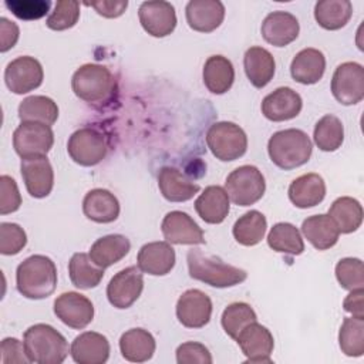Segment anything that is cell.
<instances>
[{
  "mask_svg": "<svg viewBox=\"0 0 364 364\" xmlns=\"http://www.w3.org/2000/svg\"><path fill=\"white\" fill-rule=\"evenodd\" d=\"M68 274L71 283L77 289L88 290L97 287L104 277V269L97 266L90 255L87 253H74L68 262Z\"/></svg>",
  "mask_w": 364,
  "mask_h": 364,
  "instance_id": "cell-37",
  "label": "cell"
},
{
  "mask_svg": "<svg viewBox=\"0 0 364 364\" xmlns=\"http://www.w3.org/2000/svg\"><path fill=\"white\" fill-rule=\"evenodd\" d=\"M74 94L88 102L100 104L111 98L115 90V78L112 73L101 64H84L71 78Z\"/></svg>",
  "mask_w": 364,
  "mask_h": 364,
  "instance_id": "cell-5",
  "label": "cell"
},
{
  "mask_svg": "<svg viewBox=\"0 0 364 364\" xmlns=\"http://www.w3.org/2000/svg\"><path fill=\"white\" fill-rule=\"evenodd\" d=\"M0 361L3 364H9V363H30L27 354H26V348H24V343H21L20 340L14 338V337H7L1 341L0 346Z\"/></svg>",
  "mask_w": 364,
  "mask_h": 364,
  "instance_id": "cell-49",
  "label": "cell"
},
{
  "mask_svg": "<svg viewBox=\"0 0 364 364\" xmlns=\"http://www.w3.org/2000/svg\"><path fill=\"white\" fill-rule=\"evenodd\" d=\"M67 152L75 164L81 166H94L107 156V138L94 127H82L68 138Z\"/></svg>",
  "mask_w": 364,
  "mask_h": 364,
  "instance_id": "cell-8",
  "label": "cell"
},
{
  "mask_svg": "<svg viewBox=\"0 0 364 364\" xmlns=\"http://www.w3.org/2000/svg\"><path fill=\"white\" fill-rule=\"evenodd\" d=\"M54 144L51 127L40 122H21L13 132V146L18 156H47Z\"/></svg>",
  "mask_w": 364,
  "mask_h": 364,
  "instance_id": "cell-9",
  "label": "cell"
},
{
  "mask_svg": "<svg viewBox=\"0 0 364 364\" xmlns=\"http://www.w3.org/2000/svg\"><path fill=\"white\" fill-rule=\"evenodd\" d=\"M21 122H40L51 127L58 118V107L50 97L30 95L18 105Z\"/></svg>",
  "mask_w": 364,
  "mask_h": 364,
  "instance_id": "cell-36",
  "label": "cell"
},
{
  "mask_svg": "<svg viewBox=\"0 0 364 364\" xmlns=\"http://www.w3.org/2000/svg\"><path fill=\"white\" fill-rule=\"evenodd\" d=\"M44 71L40 61L30 55H21L10 61L4 70V82L14 94H26L38 88Z\"/></svg>",
  "mask_w": 364,
  "mask_h": 364,
  "instance_id": "cell-12",
  "label": "cell"
},
{
  "mask_svg": "<svg viewBox=\"0 0 364 364\" xmlns=\"http://www.w3.org/2000/svg\"><path fill=\"white\" fill-rule=\"evenodd\" d=\"M23 343L30 363L60 364L68 355L65 337L53 326L38 323L24 331Z\"/></svg>",
  "mask_w": 364,
  "mask_h": 364,
  "instance_id": "cell-3",
  "label": "cell"
},
{
  "mask_svg": "<svg viewBox=\"0 0 364 364\" xmlns=\"http://www.w3.org/2000/svg\"><path fill=\"white\" fill-rule=\"evenodd\" d=\"M353 4L350 0H323L314 6V18L326 30H340L351 18Z\"/></svg>",
  "mask_w": 364,
  "mask_h": 364,
  "instance_id": "cell-35",
  "label": "cell"
},
{
  "mask_svg": "<svg viewBox=\"0 0 364 364\" xmlns=\"http://www.w3.org/2000/svg\"><path fill=\"white\" fill-rule=\"evenodd\" d=\"M54 314L65 326L81 330L94 318V306L88 297L77 291H65L54 300Z\"/></svg>",
  "mask_w": 364,
  "mask_h": 364,
  "instance_id": "cell-13",
  "label": "cell"
},
{
  "mask_svg": "<svg viewBox=\"0 0 364 364\" xmlns=\"http://www.w3.org/2000/svg\"><path fill=\"white\" fill-rule=\"evenodd\" d=\"M267 245L274 252L291 256H299L304 252V242L299 229L289 222H279L270 229Z\"/></svg>",
  "mask_w": 364,
  "mask_h": 364,
  "instance_id": "cell-38",
  "label": "cell"
},
{
  "mask_svg": "<svg viewBox=\"0 0 364 364\" xmlns=\"http://www.w3.org/2000/svg\"><path fill=\"white\" fill-rule=\"evenodd\" d=\"M242 353L250 363H272L274 338L269 328L257 321L246 326L236 337Z\"/></svg>",
  "mask_w": 364,
  "mask_h": 364,
  "instance_id": "cell-16",
  "label": "cell"
},
{
  "mask_svg": "<svg viewBox=\"0 0 364 364\" xmlns=\"http://www.w3.org/2000/svg\"><path fill=\"white\" fill-rule=\"evenodd\" d=\"M235 81V68L229 58L210 55L203 65V84L213 94L228 92Z\"/></svg>",
  "mask_w": 364,
  "mask_h": 364,
  "instance_id": "cell-33",
  "label": "cell"
},
{
  "mask_svg": "<svg viewBox=\"0 0 364 364\" xmlns=\"http://www.w3.org/2000/svg\"><path fill=\"white\" fill-rule=\"evenodd\" d=\"M176 262V255L168 242H149L144 245L136 256V266L148 274L165 276Z\"/></svg>",
  "mask_w": 364,
  "mask_h": 364,
  "instance_id": "cell-21",
  "label": "cell"
},
{
  "mask_svg": "<svg viewBox=\"0 0 364 364\" xmlns=\"http://www.w3.org/2000/svg\"><path fill=\"white\" fill-rule=\"evenodd\" d=\"M156 344L154 336L141 327L127 330L119 338V350L125 360L144 363L152 358Z\"/></svg>",
  "mask_w": 364,
  "mask_h": 364,
  "instance_id": "cell-31",
  "label": "cell"
},
{
  "mask_svg": "<svg viewBox=\"0 0 364 364\" xmlns=\"http://www.w3.org/2000/svg\"><path fill=\"white\" fill-rule=\"evenodd\" d=\"M266 228L264 215L259 210H249L235 222L232 233L239 245L255 246L264 237Z\"/></svg>",
  "mask_w": 364,
  "mask_h": 364,
  "instance_id": "cell-39",
  "label": "cell"
},
{
  "mask_svg": "<svg viewBox=\"0 0 364 364\" xmlns=\"http://www.w3.org/2000/svg\"><path fill=\"white\" fill-rule=\"evenodd\" d=\"M336 277L346 290H357L364 287L363 262L357 257H344L336 264Z\"/></svg>",
  "mask_w": 364,
  "mask_h": 364,
  "instance_id": "cell-44",
  "label": "cell"
},
{
  "mask_svg": "<svg viewBox=\"0 0 364 364\" xmlns=\"http://www.w3.org/2000/svg\"><path fill=\"white\" fill-rule=\"evenodd\" d=\"M326 71V57L317 48H303L290 64V74L294 81L310 85L321 80Z\"/></svg>",
  "mask_w": 364,
  "mask_h": 364,
  "instance_id": "cell-28",
  "label": "cell"
},
{
  "mask_svg": "<svg viewBox=\"0 0 364 364\" xmlns=\"http://www.w3.org/2000/svg\"><path fill=\"white\" fill-rule=\"evenodd\" d=\"M4 6L21 20H38L44 17L51 7L50 0H6Z\"/></svg>",
  "mask_w": 364,
  "mask_h": 364,
  "instance_id": "cell-46",
  "label": "cell"
},
{
  "mask_svg": "<svg viewBox=\"0 0 364 364\" xmlns=\"http://www.w3.org/2000/svg\"><path fill=\"white\" fill-rule=\"evenodd\" d=\"M301 232L317 250H327L333 247L340 236L333 219L324 213L306 218L301 223Z\"/></svg>",
  "mask_w": 364,
  "mask_h": 364,
  "instance_id": "cell-32",
  "label": "cell"
},
{
  "mask_svg": "<svg viewBox=\"0 0 364 364\" xmlns=\"http://www.w3.org/2000/svg\"><path fill=\"white\" fill-rule=\"evenodd\" d=\"M313 139H314V144L318 146V149L324 152L337 151L344 141L343 122L336 115H331V114L321 117L314 127Z\"/></svg>",
  "mask_w": 364,
  "mask_h": 364,
  "instance_id": "cell-40",
  "label": "cell"
},
{
  "mask_svg": "<svg viewBox=\"0 0 364 364\" xmlns=\"http://www.w3.org/2000/svg\"><path fill=\"white\" fill-rule=\"evenodd\" d=\"M253 321H257V316L252 309V306L243 301H236L229 304L223 310L222 318H220L225 333L233 340H236L239 333Z\"/></svg>",
  "mask_w": 364,
  "mask_h": 364,
  "instance_id": "cell-42",
  "label": "cell"
},
{
  "mask_svg": "<svg viewBox=\"0 0 364 364\" xmlns=\"http://www.w3.org/2000/svg\"><path fill=\"white\" fill-rule=\"evenodd\" d=\"M331 94L343 105L358 104L364 98V68L360 63L340 64L331 78Z\"/></svg>",
  "mask_w": 364,
  "mask_h": 364,
  "instance_id": "cell-10",
  "label": "cell"
},
{
  "mask_svg": "<svg viewBox=\"0 0 364 364\" xmlns=\"http://www.w3.org/2000/svg\"><path fill=\"white\" fill-rule=\"evenodd\" d=\"M21 205V195L16 181L9 175L0 176V213L7 215L16 212Z\"/></svg>",
  "mask_w": 364,
  "mask_h": 364,
  "instance_id": "cell-48",
  "label": "cell"
},
{
  "mask_svg": "<svg viewBox=\"0 0 364 364\" xmlns=\"http://www.w3.org/2000/svg\"><path fill=\"white\" fill-rule=\"evenodd\" d=\"M82 212L95 223H111L119 216V202L109 191L95 188L84 196Z\"/></svg>",
  "mask_w": 364,
  "mask_h": 364,
  "instance_id": "cell-27",
  "label": "cell"
},
{
  "mask_svg": "<svg viewBox=\"0 0 364 364\" xmlns=\"http://www.w3.org/2000/svg\"><path fill=\"white\" fill-rule=\"evenodd\" d=\"M27 245V235L24 229L11 222L0 223V253L6 256L17 255Z\"/></svg>",
  "mask_w": 364,
  "mask_h": 364,
  "instance_id": "cell-45",
  "label": "cell"
},
{
  "mask_svg": "<svg viewBox=\"0 0 364 364\" xmlns=\"http://www.w3.org/2000/svg\"><path fill=\"white\" fill-rule=\"evenodd\" d=\"M109 341L105 336L84 331L71 343L70 354L78 364H104L109 357Z\"/></svg>",
  "mask_w": 364,
  "mask_h": 364,
  "instance_id": "cell-22",
  "label": "cell"
},
{
  "mask_svg": "<svg viewBox=\"0 0 364 364\" xmlns=\"http://www.w3.org/2000/svg\"><path fill=\"white\" fill-rule=\"evenodd\" d=\"M328 216L333 219L340 233H353L363 223V206L351 196H341L331 203Z\"/></svg>",
  "mask_w": 364,
  "mask_h": 364,
  "instance_id": "cell-34",
  "label": "cell"
},
{
  "mask_svg": "<svg viewBox=\"0 0 364 364\" xmlns=\"http://www.w3.org/2000/svg\"><path fill=\"white\" fill-rule=\"evenodd\" d=\"M186 260L189 276L212 287H232L240 284L247 277L246 270L225 263L220 257L206 255L200 249H191Z\"/></svg>",
  "mask_w": 364,
  "mask_h": 364,
  "instance_id": "cell-2",
  "label": "cell"
},
{
  "mask_svg": "<svg viewBox=\"0 0 364 364\" xmlns=\"http://www.w3.org/2000/svg\"><path fill=\"white\" fill-rule=\"evenodd\" d=\"M363 296H364V290L363 289H357V290H351L350 294L344 299L343 301V307L346 311L351 313L353 317H358V318H364V309H363Z\"/></svg>",
  "mask_w": 364,
  "mask_h": 364,
  "instance_id": "cell-52",
  "label": "cell"
},
{
  "mask_svg": "<svg viewBox=\"0 0 364 364\" xmlns=\"http://www.w3.org/2000/svg\"><path fill=\"white\" fill-rule=\"evenodd\" d=\"M338 344L348 357H361L364 354V318L346 317L340 331Z\"/></svg>",
  "mask_w": 364,
  "mask_h": 364,
  "instance_id": "cell-41",
  "label": "cell"
},
{
  "mask_svg": "<svg viewBox=\"0 0 364 364\" xmlns=\"http://www.w3.org/2000/svg\"><path fill=\"white\" fill-rule=\"evenodd\" d=\"M18 27L6 17H0V51L6 53L13 48L18 40Z\"/></svg>",
  "mask_w": 364,
  "mask_h": 364,
  "instance_id": "cell-51",
  "label": "cell"
},
{
  "mask_svg": "<svg viewBox=\"0 0 364 364\" xmlns=\"http://www.w3.org/2000/svg\"><path fill=\"white\" fill-rule=\"evenodd\" d=\"M243 67L246 77L256 88L266 87L276 71V63L270 51L263 47H250L243 57Z\"/></svg>",
  "mask_w": 364,
  "mask_h": 364,
  "instance_id": "cell-29",
  "label": "cell"
},
{
  "mask_svg": "<svg viewBox=\"0 0 364 364\" xmlns=\"http://www.w3.org/2000/svg\"><path fill=\"white\" fill-rule=\"evenodd\" d=\"M138 17L142 28L152 37H166L176 27L175 7L169 1L154 0L141 3Z\"/></svg>",
  "mask_w": 364,
  "mask_h": 364,
  "instance_id": "cell-14",
  "label": "cell"
},
{
  "mask_svg": "<svg viewBox=\"0 0 364 364\" xmlns=\"http://www.w3.org/2000/svg\"><path fill=\"white\" fill-rule=\"evenodd\" d=\"M230 209V199L219 185H210L195 200V210L202 220L210 225L222 223Z\"/></svg>",
  "mask_w": 364,
  "mask_h": 364,
  "instance_id": "cell-25",
  "label": "cell"
},
{
  "mask_svg": "<svg viewBox=\"0 0 364 364\" xmlns=\"http://www.w3.org/2000/svg\"><path fill=\"white\" fill-rule=\"evenodd\" d=\"M326 196V183L318 173H304L296 178L289 186L290 202L300 208H313L323 202Z\"/></svg>",
  "mask_w": 364,
  "mask_h": 364,
  "instance_id": "cell-26",
  "label": "cell"
},
{
  "mask_svg": "<svg viewBox=\"0 0 364 364\" xmlns=\"http://www.w3.org/2000/svg\"><path fill=\"white\" fill-rule=\"evenodd\" d=\"M20 171L26 189L33 198L41 199L50 195L54 186V171L47 156L23 158Z\"/></svg>",
  "mask_w": 364,
  "mask_h": 364,
  "instance_id": "cell-18",
  "label": "cell"
},
{
  "mask_svg": "<svg viewBox=\"0 0 364 364\" xmlns=\"http://www.w3.org/2000/svg\"><path fill=\"white\" fill-rule=\"evenodd\" d=\"M165 240L171 245H203L205 236L199 225L185 212L172 210L161 223Z\"/></svg>",
  "mask_w": 364,
  "mask_h": 364,
  "instance_id": "cell-17",
  "label": "cell"
},
{
  "mask_svg": "<svg viewBox=\"0 0 364 364\" xmlns=\"http://www.w3.org/2000/svg\"><path fill=\"white\" fill-rule=\"evenodd\" d=\"M212 316V300L199 289L183 291L176 301V317L188 328L206 326Z\"/></svg>",
  "mask_w": 364,
  "mask_h": 364,
  "instance_id": "cell-15",
  "label": "cell"
},
{
  "mask_svg": "<svg viewBox=\"0 0 364 364\" xmlns=\"http://www.w3.org/2000/svg\"><path fill=\"white\" fill-rule=\"evenodd\" d=\"M189 27L199 33H212L225 18V6L219 0H191L185 9Z\"/></svg>",
  "mask_w": 364,
  "mask_h": 364,
  "instance_id": "cell-23",
  "label": "cell"
},
{
  "mask_svg": "<svg viewBox=\"0 0 364 364\" xmlns=\"http://www.w3.org/2000/svg\"><path fill=\"white\" fill-rule=\"evenodd\" d=\"M260 31L266 43L274 47H284L297 38L300 24L291 13L276 10L264 17Z\"/></svg>",
  "mask_w": 364,
  "mask_h": 364,
  "instance_id": "cell-20",
  "label": "cell"
},
{
  "mask_svg": "<svg viewBox=\"0 0 364 364\" xmlns=\"http://www.w3.org/2000/svg\"><path fill=\"white\" fill-rule=\"evenodd\" d=\"M225 191L235 205L250 206L264 195V176L256 166L242 165L228 175Z\"/></svg>",
  "mask_w": 364,
  "mask_h": 364,
  "instance_id": "cell-7",
  "label": "cell"
},
{
  "mask_svg": "<svg viewBox=\"0 0 364 364\" xmlns=\"http://www.w3.org/2000/svg\"><path fill=\"white\" fill-rule=\"evenodd\" d=\"M87 6H91L100 16L107 18H115L124 14V11L128 7L127 0H98L92 3H85Z\"/></svg>",
  "mask_w": 364,
  "mask_h": 364,
  "instance_id": "cell-50",
  "label": "cell"
},
{
  "mask_svg": "<svg viewBox=\"0 0 364 364\" xmlns=\"http://www.w3.org/2000/svg\"><path fill=\"white\" fill-rule=\"evenodd\" d=\"M80 18V3L75 0H60L46 20L48 28L63 31L77 24Z\"/></svg>",
  "mask_w": 364,
  "mask_h": 364,
  "instance_id": "cell-43",
  "label": "cell"
},
{
  "mask_svg": "<svg viewBox=\"0 0 364 364\" xmlns=\"http://www.w3.org/2000/svg\"><path fill=\"white\" fill-rule=\"evenodd\" d=\"M311 151L313 144L309 135L296 128L277 131L267 142L270 161L284 171L304 165L310 159Z\"/></svg>",
  "mask_w": 364,
  "mask_h": 364,
  "instance_id": "cell-4",
  "label": "cell"
},
{
  "mask_svg": "<svg viewBox=\"0 0 364 364\" xmlns=\"http://www.w3.org/2000/svg\"><path fill=\"white\" fill-rule=\"evenodd\" d=\"M129 249H131V242L128 240V237L124 235L114 233V235H107L97 239L92 243L88 255L97 266L105 269L118 263L122 257H125Z\"/></svg>",
  "mask_w": 364,
  "mask_h": 364,
  "instance_id": "cell-30",
  "label": "cell"
},
{
  "mask_svg": "<svg viewBox=\"0 0 364 364\" xmlns=\"http://www.w3.org/2000/svg\"><path fill=\"white\" fill-rule=\"evenodd\" d=\"M212 355L200 343L186 341L176 348V363L179 364H212Z\"/></svg>",
  "mask_w": 364,
  "mask_h": 364,
  "instance_id": "cell-47",
  "label": "cell"
},
{
  "mask_svg": "<svg viewBox=\"0 0 364 364\" xmlns=\"http://www.w3.org/2000/svg\"><path fill=\"white\" fill-rule=\"evenodd\" d=\"M142 273L138 266H129L114 274L107 286L108 301L117 309L131 307L142 293Z\"/></svg>",
  "mask_w": 364,
  "mask_h": 364,
  "instance_id": "cell-11",
  "label": "cell"
},
{
  "mask_svg": "<svg viewBox=\"0 0 364 364\" xmlns=\"http://www.w3.org/2000/svg\"><path fill=\"white\" fill-rule=\"evenodd\" d=\"M16 286L20 294L31 300L51 296L57 287L55 263L44 255L24 259L16 270Z\"/></svg>",
  "mask_w": 364,
  "mask_h": 364,
  "instance_id": "cell-1",
  "label": "cell"
},
{
  "mask_svg": "<svg viewBox=\"0 0 364 364\" xmlns=\"http://www.w3.org/2000/svg\"><path fill=\"white\" fill-rule=\"evenodd\" d=\"M158 186L169 202H186L199 192V185L192 182L175 166H164L158 172Z\"/></svg>",
  "mask_w": 364,
  "mask_h": 364,
  "instance_id": "cell-24",
  "label": "cell"
},
{
  "mask_svg": "<svg viewBox=\"0 0 364 364\" xmlns=\"http://www.w3.org/2000/svg\"><path fill=\"white\" fill-rule=\"evenodd\" d=\"M206 144L216 159L230 162L245 155L247 149V136L235 122L220 121L212 124L208 129Z\"/></svg>",
  "mask_w": 364,
  "mask_h": 364,
  "instance_id": "cell-6",
  "label": "cell"
},
{
  "mask_svg": "<svg viewBox=\"0 0 364 364\" xmlns=\"http://www.w3.org/2000/svg\"><path fill=\"white\" fill-rule=\"evenodd\" d=\"M301 107L303 101L299 92L290 87H279L263 98L262 114L273 122H282L296 118Z\"/></svg>",
  "mask_w": 364,
  "mask_h": 364,
  "instance_id": "cell-19",
  "label": "cell"
}]
</instances>
